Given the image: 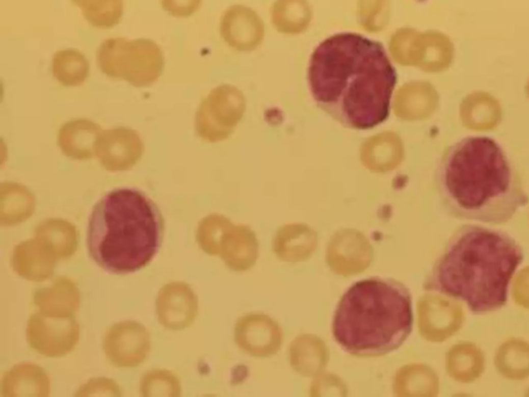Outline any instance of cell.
<instances>
[{"instance_id": "obj_1", "label": "cell", "mask_w": 529, "mask_h": 397, "mask_svg": "<svg viewBox=\"0 0 529 397\" xmlns=\"http://www.w3.org/2000/svg\"><path fill=\"white\" fill-rule=\"evenodd\" d=\"M396 84L397 71L383 44L362 34L336 33L311 54V96L346 127L366 130L385 122Z\"/></svg>"}, {"instance_id": "obj_2", "label": "cell", "mask_w": 529, "mask_h": 397, "mask_svg": "<svg viewBox=\"0 0 529 397\" xmlns=\"http://www.w3.org/2000/svg\"><path fill=\"white\" fill-rule=\"evenodd\" d=\"M434 181L444 210L460 220L505 224L529 201L513 161L486 136L465 137L448 146Z\"/></svg>"}, {"instance_id": "obj_3", "label": "cell", "mask_w": 529, "mask_h": 397, "mask_svg": "<svg viewBox=\"0 0 529 397\" xmlns=\"http://www.w3.org/2000/svg\"><path fill=\"white\" fill-rule=\"evenodd\" d=\"M524 260L509 234L480 226L459 228L435 261L424 290L466 303L473 313L505 306L511 280Z\"/></svg>"}, {"instance_id": "obj_4", "label": "cell", "mask_w": 529, "mask_h": 397, "mask_svg": "<svg viewBox=\"0 0 529 397\" xmlns=\"http://www.w3.org/2000/svg\"><path fill=\"white\" fill-rule=\"evenodd\" d=\"M165 220L145 193L117 189L93 207L87 229L91 259L112 274H129L149 265L160 251Z\"/></svg>"}, {"instance_id": "obj_5", "label": "cell", "mask_w": 529, "mask_h": 397, "mask_svg": "<svg viewBox=\"0 0 529 397\" xmlns=\"http://www.w3.org/2000/svg\"><path fill=\"white\" fill-rule=\"evenodd\" d=\"M413 327L412 298L393 278L369 277L352 284L340 298L332 334L345 352L380 357L398 350Z\"/></svg>"}, {"instance_id": "obj_6", "label": "cell", "mask_w": 529, "mask_h": 397, "mask_svg": "<svg viewBox=\"0 0 529 397\" xmlns=\"http://www.w3.org/2000/svg\"><path fill=\"white\" fill-rule=\"evenodd\" d=\"M101 73L139 88L153 85L162 76L165 58L152 40L113 38L103 41L96 53Z\"/></svg>"}, {"instance_id": "obj_7", "label": "cell", "mask_w": 529, "mask_h": 397, "mask_svg": "<svg viewBox=\"0 0 529 397\" xmlns=\"http://www.w3.org/2000/svg\"><path fill=\"white\" fill-rule=\"evenodd\" d=\"M80 324L74 316L50 317L40 311L32 314L26 326V339L31 349L49 358L68 355L80 340Z\"/></svg>"}, {"instance_id": "obj_8", "label": "cell", "mask_w": 529, "mask_h": 397, "mask_svg": "<svg viewBox=\"0 0 529 397\" xmlns=\"http://www.w3.org/2000/svg\"><path fill=\"white\" fill-rule=\"evenodd\" d=\"M102 349L110 362L120 368L142 364L151 350V336L143 324L126 320L109 328L102 340Z\"/></svg>"}, {"instance_id": "obj_9", "label": "cell", "mask_w": 529, "mask_h": 397, "mask_svg": "<svg viewBox=\"0 0 529 397\" xmlns=\"http://www.w3.org/2000/svg\"><path fill=\"white\" fill-rule=\"evenodd\" d=\"M145 150L140 134L125 126L102 130L95 144V157L109 172L133 169Z\"/></svg>"}, {"instance_id": "obj_10", "label": "cell", "mask_w": 529, "mask_h": 397, "mask_svg": "<svg viewBox=\"0 0 529 397\" xmlns=\"http://www.w3.org/2000/svg\"><path fill=\"white\" fill-rule=\"evenodd\" d=\"M199 310V301L193 287L184 281L165 284L155 300V312L166 329L179 331L194 324Z\"/></svg>"}, {"instance_id": "obj_11", "label": "cell", "mask_w": 529, "mask_h": 397, "mask_svg": "<svg viewBox=\"0 0 529 397\" xmlns=\"http://www.w3.org/2000/svg\"><path fill=\"white\" fill-rule=\"evenodd\" d=\"M58 261L54 246L47 239L34 236L15 246L11 264L22 278L41 282L53 277Z\"/></svg>"}, {"instance_id": "obj_12", "label": "cell", "mask_w": 529, "mask_h": 397, "mask_svg": "<svg viewBox=\"0 0 529 397\" xmlns=\"http://www.w3.org/2000/svg\"><path fill=\"white\" fill-rule=\"evenodd\" d=\"M33 302L46 316L69 317L74 316L80 308L81 293L72 279L59 276L50 286L37 288L33 294Z\"/></svg>"}, {"instance_id": "obj_13", "label": "cell", "mask_w": 529, "mask_h": 397, "mask_svg": "<svg viewBox=\"0 0 529 397\" xmlns=\"http://www.w3.org/2000/svg\"><path fill=\"white\" fill-rule=\"evenodd\" d=\"M0 389L3 397H48L51 380L43 367L22 362L5 374Z\"/></svg>"}, {"instance_id": "obj_14", "label": "cell", "mask_w": 529, "mask_h": 397, "mask_svg": "<svg viewBox=\"0 0 529 397\" xmlns=\"http://www.w3.org/2000/svg\"><path fill=\"white\" fill-rule=\"evenodd\" d=\"M101 133L100 125L90 119H73L60 127L57 143L66 157L87 161L95 156V144Z\"/></svg>"}, {"instance_id": "obj_15", "label": "cell", "mask_w": 529, "mask_h": 397, "mask_svg": "<svg viewBox=\"0 0 529 397\" xmlns=\"http://www.w3.org/2000/svg\"><path fill=\"white\" fill-rule=\"evenodd\" d=\"M36 200L25 186L3 182L0 186V225L15 227L28 221L35 211Z\"/></svg>"}, {"instance_id": "obj_16", "label": "cell", "mask_w": 529, "mask_h": 397, "mask_svg": "<svg viewBox=\"0 0 529 397\" xmlns=\"http://www.w3.org/2000/svg\"><path fill=\"white\" fill-rule=\"evenodd\" d=\"M34 236L47 239L55 248L59 260L70 259L79 246V232L70 222L49 219L37 225Z\"/></svg>"}, {"instance_id": "obj_17", "label": "cell", "mask_w": 529, "mask_h": 397, "mask_svg": "<svg viewBox=\"0 0 529 397\" xmlns=\"http://www.w3.org/2000/svg\"><path fill=\"white\" fill-rule=\"evenodd\" d=\"M89 69L86 56L75 49L60 50L53 56V76L63 86L77 87L82 85L89 76Z\"/></svg>"}, {"instance_id": "obj_18", "label": "cell", "mask_w": 529, "mask_h": 397, "mask_svg": "<svg viewBox=\"0 0 529 397\" xmlns=\"http://www.w3.org/2000/svg\"><path fill=\"white\" fill-rule=\"evenodd\" d=\"M82 10L84 18L94 27L111 28L119 23L123 0H71Z\"/></svg>"}, {"instance_id": "obj_19", "label": "cell", "mask_w": 529, "mask_h": 397, "mask_svg": "<svg viewBox=\"0 0 529 397\" xmlns=\"http://www.w3.org/2000/svg\"><path fill=\"white\" fill-rule=\"evenodd\" d=\"M181 389L179 378L168 369L147 372L140 382V394L144 397H179Z\"/></svg>"}, {"instance_id": "obj_20", "label": "cell", "mask_w": 529, "mask_h": 397, "mask_svg": "<svg viewBox=\"0 0 529 397\" xmlns=\"http://www.w3.org/2000/svg\"><path fill=\"white\" fill-rule=\"evenodd\" d=\"M119 385L110 378H93L83 384L74 393L77 397L87 396H121Z\"/></svg>"}, {"instance_id": "obj_21", "label": "cell", "mask_w": 529, "mask_h": 397, "mask_svg": "<svg viewBox=\"0 0 529 397\" xmlns=\"http://www.w3.org/2000/svg\"><path fill=\"white\" fill-rule=\"evenodd\" d=\"M201 2L202 0H162V6L174 17L187 18L198 11Z\"/></svg>"}]
</instances>
